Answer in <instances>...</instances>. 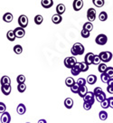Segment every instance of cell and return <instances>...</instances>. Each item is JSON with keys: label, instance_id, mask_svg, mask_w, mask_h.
Listing matches in <instances>:
<instances>
[{"label": "cell", "instance_id": "f35d334b", "mask_svg": "<svg viewBox=\"0 0 113 123\" xmlns=\"http://www.w3.org/2000/svg\"><path fill=\"white\" fill-rule=\"evenodd\" d=\"M92 92H93L94 97H95V96H98V95H100L101 93H102V92H103V91H102V89L101 88V87H96V88L94 89V91Z\"/></svg>", "mask_w": 113, "mask_h": 123}, {"label": "cell", "instance_id": "ac0fdd59", "mask_svg": "<svg viewBox=\"0 0 113 123\" xmlns=\"http://www.w3.org/2000/svg\"><path fill=\"white\" fill-rule=\"evenodd\" d=\"M64 106H65L66 109L71 110V108L73 107V100L71 98H66L64 100Z\"/></svg>", "mask_w": 113, "mask_h": 123}, {"label": "cell", "instance_id": "4fadbf2b", "mask_svg": "<svg viewBox=\"0 0 113 123\" xmlns=\"http://www.w3.org/2000/svg\"><path fill=\"white\" fill-rule=\"evenodd\" d=\"M41 5L43 8L48 9V8H51L54 5V1L53 0H42L41 1Z\"/></svg>", "mask_w": 113, "mask_h": 123}, {"label": "cell", "instance_id": "8992f818", "mask_svg": "<svg viewBox=\"0 0 113 123\" xmlns=\"http://www.w3.org/2000/svg\"><path fill=\"white\" fill-rule=\"evenodd\" d=\"M82 99H83L84 102H88V103H90L92 105H93L94 101H95V97H94V94L92 92H88L87 94Z\"/></svg>", "mask_w": 113, "mask_h": 123}, {"label": "cell", "instance_id": "ab89813d", "mask_svg": "<svg viewBox=\"0 0 113 123\" xmlns=\"http://www.w3.org/2000/svg\"><path fill=\"white\" fill-rule=\"evenodd\" d=\"M101 106L102 109H108V108H109V100H108V99H106L105 100H103L102 102H101Z\"/></svg>", "mask_w": 113, "mask_h": 123}, {"label": "cell", "instance_id": "681fc988", "mask_svg": "<svg viewBox=\"0 0 113 123\" xmlns=\"http://www.w3.org/2000/svg\"><path fill=\"white\" fill-rule=\"evenodd\" d=\"M37 123H47V121L45 120V119H39V121H38Z\"/></svg>", "mask_w": 113, "mask_h": 123}, {"label": "cell", "instance_id": "d6986e66", "mask_svg": "<svg viewBox=\"0 0 113 123\" xmlns=\"http://www.w3.org/2000/svg\"><path fill=\"white\" fill-rule=\"evenodd\" d=\"M11 91H12L11 85H8V86H1V92H2V93H3L4 95H6V96L9 95V94L11 93Z\"/></svg>", "mask_w": 113, "mask_h": 123}, {"label": "cell", "instance_id": "7dc6e473", "mask_svg": "<svg viewBox=\"0 0 113 123\" xmlns=\"http://www.w3.org/2000/svg\"><path fill=\"white\" fill-rule=\"evenodd\" d=\"M107 91H108L109 93L113 94V87L112 86H108V87H107Z\"/></svg>", "mask_w": 113, "mask_h": 123}, {"label": "cell", "instance_id": "d4e9b609", "mask_svg": "<svg viewBox=\"0 0 113 123\" xmlns=\"http://www.w3.org/2000/svg\"><path fill=\"white\" fill-rule=\"evenodd\" d=\"M107 68H108V66L106 65V63H103V62H101V63L98 65V71H99L101 73H105Z\"/></svg>", "mask_w": 113, "mask_h": 123}, {"label": "cell", "instance_id": "9c48e42d", "mask_svg": "<svg viewBox=\"0 0 113 123\" xmlns=\"http://www.w3.org/2000/svg\"><path fill=\"white\" fill-rule=\"evenodd\" d=\"M72 7L74 11H80L83 7V1L82 0H74L72 3Z\"/></svg>", "mask_w": 113, "mask_h": 123}, {"label": "cell", "instance_id": "7c38bea8", "mask_svg": "<svg viewBox=\"0 0 113 123\" xmlns=\"http://www.w3.org/2000/svg\"><path fill=\"white\" fill-rule=\"evenodd\" d=\"M0 83H1V86H8V85H11V80L8 76L5 75L1 78Z\"/></svg>", "mask_w": 113, "mask_h": 123}, {"label": "cell", "instance_id": "52a82bcc", "mask_svg": "<svg viewBox=\"0 0 113 123\" xmlns=\"http://www.w3.org/2000/svg\"><path fill=\"white\" fill-rule=\"evenodd\" d=\"M96 10L94 8H89L87 11V18L89 20V22L91 23L96 19Z\"/></svg>", "mask_w": 113, "mask_h": 123}, {"label": "cell", "instance_id": "9a60e30c", "mask_svg": "<svg viewBox=\"0 0 113 123\" xmlns=\"http://www.w3.org/2000/svg\"><path fill=\"white\" fill-rule=\"evenodd\" d=\"M96 81H97V76L94 74H90L86 79V82L90 85H93L94 83H96Z\"/></svg>", "mask_w": 113, "mask_h": 123}, {"label": "cell", "instance_id": "3957f363", "mask_svg": "<svg viewBox=\"0 0 113 123\" xmlns=\"http://www.w3.org/2000/svg\"><path fill=\"white\" fill-rule=\"evenodd\" d=\"M64 66L68 68V69H71V68H73L75 64L78 62L77 60H76V58L74 57V56H71V57H66L64 59Z\"/></svg>", "mask_w": 113, "mask_h": 123}, {"label": "cell", "instance_id": "6da1fadb", "mask_svg": "<svg viewBox=\"0 0 113 123\" xmlns=\"http://www.w3.org/2000/svg\"><path fill=\"white\" fill-rule=\"evenodd\" d=\"M84 51H85V48H84V46L82 45L81 43H75L72 45V47H71V53L75 57L77 55L83 54H84Z\"/></svg>", "mask_w": 113, "mask_h": 123}, {"label": "cell", "instance_id": "f1b7e54d", "mask_svg": "<svg viewBox=\"0 0 113 123\" xmlns=\"http://www.w3.org/2000/svg\"><path fill=\"white\" fill-rule=\"evenodd\" d=\"M92 3L97 7H102L105 4V1L104 0H92Z\"/></svg>", "mask_w": 113, "mask_h": 123}, {"label": "cell", "instance_id": "74e56055", "mask_svg": "<svg viewBox=\"0 0 113 123\" xmlns=\"http://www.w3.org/2000/svg\"><path fill=\"white\" fill-rule=\"evenodd\" d=\"M101 59L99 57V55H96V54H94V57H93V61H92V64L94 65H99L100 63H101Z\"/></svg>", "mask_w": 113, "mask_h": 123}, {"label": "cell", "instance_id": "60d3db41", "mask_svg": "<svg viewBox=\"0 0 113 123\" xmlns=\"http://www.w3.org/2000/svg\"><path fill=\"white\" fill-rule=\"evenodd\" d=\"M101 79L102 82H106V83H107L108 81H109L110 78H109L106 73H101Z\"/></svg>", "mask_w": 113, "mask_h": 123}, {"label": "cell", "instance_id": "484cf974", "mask_svg": "<svg viewBox=\"0 0 113 123\" xmlns=\"http://www.w3.org/2000/svg\"><path fill=\"white\" fill-rule=\"evenodd\" d=\"M75 83V81H74V79L72 77H68L66 78V80H65V85H66L67 87H71L72 85Z\"/></svg>", "mask_w": 113, "mask_h": 123}, {"label": "cell", "instance_id": "1f68e13d", "mask_svg": "<svg viewBox=\"0 0 113 123\" xmlns=\"http://www.w3.org/2000/svg\"><path fill=\"white\" fill-rule=\"evenodd\" d=\"M107 98H106V94L104 93V92L101 93L100 95H98V96H95V100H97V101L99 102H102L103 100H105Z\"/></svg>", "mask_w": 113, "mask_h": 123}, {"label": "cell", "instance_id": "ffe728a7", "mask_svg": "<svg viewBox=\"0 0 113 123\" xmlns=\"http://www.w3.org/2000/svg\"><path fill=\"white\" fill-rule=\"evenodd\" d=\"M65 12V6L63 4H59L56 6V14L59 15H62Z\"/></svg>", "mask_w": 113, "mask_h": 123}, {"label": "cell", "instance_id": "ee69618b", "mask_svg": "<svg viewBox=\"0 0 113 123\" xmlns=\"http://www.w3.org/2000/svg\"><path fill=\"white\" fill-rule=\"evenodd\" d=\"M6 111V104L3 103V102H0V113L3 114Z\"/></svg>", "mask_w": 113, "mask_h": 123}, {"label": "cell", "instance_id": "7a4b0ae2", "mask_svg": "<svg viewBox=\"0 0 113 123\" xmlns=\"http://www.w3.org/2000/svg\"><path fill=\"white\" fill-rule=\"evenodd\" d=\"M99 57L101 59V61L103 62V63H106V62H109L111 61L113 54L112 53H110L109 51H106V52H101L99 54Z\"/></svg>", "mask_w": 113, "mask_h": 123}, {"label": "cell", "instance_id": "5b68a950", "mask_svg": "<svg viewBox=\"0 0 113 123\" xmlns=\"http://www.w3.org/2000/svg\"><path fill=\"white\" fill-rule=\"evenodd\" d=\"M18 25H19V27L24 29L25 27L28 25V18L26 15H21L18 18Z\"/></svg>", "mask_w": 113, "mask_h": 123}, {"label": "cell", "instance_id": "e0dca14e", "mask_svg": "<svg viewBox=\"0 0 113 123\" xmlns=\"http://www.w3.org/2000/svg\"><path fill=\"white\" fill-rule=\"evenodd\" d=\"M87 92H88V88H87L86 85H84V86H80L78 94L81 98H83V97L85 96L86 94H87Z\"/></svg>", "mask_w": 113, "mask_h": 123}, {"label": "cell", "instance_id": "f546056e", "mask_svg": "<svg viewBox=\"0 0 113 123\" xmlns=\"http://www.w3.org/2000/svg\"><path fill=\"white\" fill-rule=\"evenodd\" d=\"M14 53L16 54H21L23 53V47L20 44H16L14 46Z\"/></svg>", "mask_w": 113, "mask_h": 123}, {"label": "cell", "instance_id": "30bf717a", "mask_svg": "<svg viewBox=\"0 0 113 123\" xmlns=\"http://www.w3.org/2000/svg\"><path fill=\"white\" fill-rule=\"evenodd\" d=\"M14 33H15V35H16V38H22L25 35V31L24 29L21 28V27H16V29L14 30Z\"/></svg>", "mask_w": 113, "mask_h": 123}, {"label": "cell", "instance_id": "603a6c76", "mask_svg": "<svg viewBox=\"0 0 113 123\" xmlns=\"http://www.w3.org/2000/svg\"><path fill=\"white\" fill-rule=\"evenodd\" d=\"M6 38L10 42H14L16 40V35H15V33H14V30L8 31L7 33H6Z\"/></svg>", "mask_w": 113, "mask_h": 123}, {"label": "cell", "instance_id": "83f0119b", "mask_svg": "<svg viewBox=\"0 0 113 123\" xmlns=\"http://www.w3.org/2000/svg\"><path fill=\"white\" fill-rule=\"evenodd\" d=\"M99 19H100V21H101V22L106 21V20L108 19V14L105 11L101 12L100 15H99Z\"/></svg>", "mask_w": 113, "mask_h": 123}, {"label": "cell", "instance_id": "e575fe53", "mask_svg": "<svg viewBox=\"0 0 113 123\" xmlns=\"http://www.w3.org/2000/svg\"><path fill=\"white\" fill-rule=\"evenodd\" d=\"M16 81L18 82V84H21V83H24V81H25V76L23 75V74H20L17 76L16 78Z\"/></svg>", "mask_w": 113, "mask_h": 123}, {"label": "cell", "instance_id": "b9f144b4", "mask_svg": "<svg viewBox=\"0 0 113 123\" xmlns=\"http://www.w3.org/2000/svg\"><path fill=\"white\" fill-rule=\"evenodd\" d=\"M81 35H82V36L83 37V38H89L90 35V32H88V31L83 30V29H82V32H81Z\"/></svg>", "mask_w": 113, "mask_h": 123}, {"label": "cell", "instance_id": "f6af8a7d", "mask_svg": "<svg viewBox=\"0 0 113 123\" xmlns=\"http://www.w3.org/2000/svg\"><path fill=\"white\" fill-rule=\"evenodd\" d=\"M91 107H92V104L88 103V102H83V109L85 111H90Z\"/></svg>", "mask_w": 113, "mask_h": 123}, {"label": "cell", "instance_id": "ba28073f", "mask_svg": "<svg viewBox=\"0 0 113 123\" xmlns=\"http://www.w3.org/2000/svg\"><path fill=\"white\" fill-rule=\"evenodd\" d=\"M10 121H11V116L9 112H4L0 118V123H10Z\"/></svg>", "mask_w": 113, "mask_h": 123}, {"label": "cell", "instance_id": "277c9868", "mask_svg": "<svg viewBox=\"0 0 113 123\" xmlns=\"http://www.w3.org/2000/svg\"><path fill=\"white\" fill-rule=\"evenodd\" d=\"M95 42L99 45H105L107 42H108V37H107L106 35L101 34V35H97V37L95 39Z\"/></svg>", "mask_w": 113, "mask_h": 123}, {"label": "cell", "instance_id": "4dcf8cb0", "mask_svg": "<svg viewBox=\"0 0 113 123\" xmlns=\"http://www.w3.org/2000/svg\"><path fill=\"white\" fill-rule=\"evenodd\" d=\"M80 68H81V73H85L87 72L88 70H89V65L85 63L84 62H80Z\"/></svg>", "mask_w": 113, "mask_h": 123}, {"label": "cell", "instance_id": "bcb514c9", "mask_svg": "<svg viewBox=\"0 0 113 123\" xmlns=\"http://www.w3.org/2000/svg\"><path fill=\"white\" fill-rule=\"evenodd\" d=\"M108 100H109V108L113 109V97H110V98H108Z\"/></svg>", "mask_w": 113, "mask_h": 123}, {"label": "cell", "instance_id": "2e32d148", "mask_svg": "<svg viewBox=\"0 0 113 123\" xmlns=\"http://www.w3.org/2000/svg\"><path fill=\"white\" fill-rule=\"evenodd\" d=\"M16 112L19 114V115H24L25 112H26V108L24 106V104L20 103L17 108H16Z\"/></svg>", "mask_w": 113, "mask_h": 123}, {"label": "cell", "instance_id": "5bb4252c", "mask_svg": "<svg viewBox=\"0 0 113 123\" xmlns=\"http://www.w3.org/2000/svg\"><path fill=\"white\" fill-rule=\"evenodd\" d=\"M71 74H72L73 76H77V75H79V74H80V73H81L80 62H77L73 68H71Z\"/></svg>", "mask_w": 113, "mask_h": 123}, {"label": "cell", "instance_id": "d6a6232c", "mask_svg": "<svg viewBox=\"0 0 113 123\" xmlns=\"http://www.w3.org/2000/svg\"><path fill=\"white\" fill-rule=\"evenodd\" d=\"M99 118H100V119H101V120H106V119H108V113L105 111H100V113H99Z\"/></svg>", "mask_w": 113, "mask_h": 123}, {"label": "cell", "instance_id": "8d00e7d4", "mask_svg": "<svg viewBox=\"0 0 113 123\" xmlns=\"http://www.w3.org/2000/svg\"><path fill=\"white\" fill-rule=\"evenodd\" d=\"M104 73H106V74H107L110 79L113 78V67H108L107 70H106V72Z\"/></svg>", "mask_w": 113, "mask_h": 123}, {"label": "cell", "instance_id": "7402d4cb", "mask_svg": "<svg viewBox=\"0 0 113 123\" xmlns=\"http://www.w3.org/2000/svg\"><path fill=\"white\" fill-rule=\"evenodd\" d=\"M62 21V15H57V14H55V15H54L52 16V22L54 24H55V25H58V24H60Z\"/></svg>", "mask_w": 113, "mask_h": 123}, {"label": "cell", "instance_id": "7bdbcfd3", "mask_svg": "<svg viewBox=\"0 0 113 123\" xmlns=\"http://www.w3.org/2000/svg\"><path fill=\"white\" fill-rule=\"evenodd\" d=\"M77 83H78L80 86H84V85H86V80L84 79V78H79L78 79V81H76Z\"/></svg>", "mask_w": 113, "mask_h": 123}, {"label": "cell", "instance_id": "8fae6325", "mask_svg": "<svg viewBox=\"0 0 113 123\" xmlns=\"http://www.w3.org/2000/svg\"><path fill=\"white\" fill-rule=\"evenodd\" d=\"M93 57H94V54H92V53H88L85 55V57H84V62L90 66V64H92Z\"/></svg>", "mask_w": 113, "mask_h": 123}, {"label": "cell", "instance_id": "836d02e7", "mask_svg": "<svg viewBox=\"0 0 113 123\" xmlns=\"http://www.w3.org/2000/svg\"><path fill=\"white\" fill-rule=\"evenodd\" d=\"M79 89H80V85H79L77 82H75V83L71 87V91L72 93H78Z\"/></svg>", "mask_w": 113, "mask_h": 123}, {"label": "cell", "instance_id": "d590c367", "mask_svg": "<svg viewBox=\"0 0 113 123\" xmlns=\"http://www.w3.org/2000/svg\"><path fill=\"white\" fill-rule=\"evenodd\" d=\"M17 90H18V92H19L20 93H23V92H25V90H26V85H25V83L18 84V86H17Z\"/></svg>", "mask_w": 113, "mask_h": 123}, {"label": "cell", "instance_id": "cb8c5ba5", "mask_svg": "<svg viewBox=\"0 0 113 123\" xmlns=\"http://www.w3.org/2000/svg\"><path fill=\"white\" fill-rule=\"evenodd\" d=\"M82 29L83 30H86L88 31V32H91L92 29H93V25L92 23H90V22H86L84 25H83V27H82Z\"/></svg>", "mask_w": 113, "mask_h": 123}, {"label": "cell", "instance_id": "44dd1931", "mask_svg": "<svg viewBox=\"0 0 113 123\" xmlns=\"http://www.w3.org/2000/svg\"><path fill=\"white\" fill-rule=\"evenodd\" d=\"M14 19V16L11 13H6L4 15H3V21L6 22V23H11Z\"/></svg>", "mask_w": 113, "mask_h": 123}, {"label": "cell", "instance_id": "f907efd6", "mask_svg": "<svg viewBox=\"0 0 113 123\" xmlns=\"http://www.w3.org/2000/svg\"><path fill=\"white\" fill-rule=\"evenodd\" d=\"M26 123H30V122H26Z\"/></svg>", "mask_w": 113, "mask_h": 123}, {"label": "cell", "instance_id": "4316f807", "mask_svg": "<svg viewBox=\"0 0 113 123\" xmlns=\"http://www.w3.org/2000/svg\"><path fill=\"white\" fill-rule=\"evenodd\" d=\"M43 22V15H37L35 16V25H41V24Z\"/></svg>", "mask_w": 113, "mask_h": 123}, {"label": "cell", "instance_id": "c3c4849f", "mask_svg": "<svg viewBox=\"0 0 113 123\" xmlns=\"http://www.w3.org/2000/svg\"><path fill=\"white\" fill-rule=\"evenodd\" d=\"M107 84H108V86H112L113 87V78L109 79V81H108V82H107Z\"/></svg>", "mask_w": 113, "mask_h": 123}]
</instances>
